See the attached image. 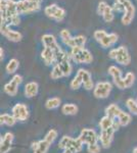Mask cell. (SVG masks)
I'll return each mask as SVG.
<instances>
[{
  "instance_id": "obj_3",
  "label": "cell",
  "mask_w": 137,
  "mask_h": 153,
  "mask_svg": "<svg viewBox=\"0 0 137 153\" xmlns=\"http://www.w3.org/2000/svg\"><path fill=\"white\" fill-rule=\"evenodd\" d=\"M42 0H19L16 2L19 14L36 12L40 9Z\"/></svg>"
},
{
  "instance_id": "obj_21",
  "label": "cell",
  "mask_w": 137,
  "mask_h": 153,
  "mask_svg": "<svg viewBox=\"0 0 137 153\" xmlns=\"http://www.w3.org/2000/svg\"><path fill=\"white\" fill-rule=\"evenodd\" d=\"M86 37L83 35H78L76 37H73V38L70 40V42L67 44V46H69L70 48H74V47H84L86 44Z\"/></svg>"
},
{
  "instance_id": "obj_17",
  "label": "cell",
  "mask_w": 137,
  "mask_h": 153,
  "mask_svg": "<svg viewBox=\"0 0 137 153\" xmlns=\"http://www.w3.org/2000/svg\"><path fill=\"white\" fill-rule=\"evenodd\" d=\"M41 57L43 59L44 63H45L46 65H51L53 62H56L55 53H54V51L50 48L44 47L41 52Z\"/></svg>"
},
{
  "instance_id": "obj_34",
  "label": "cell",
  "mask_w": 137,
  "mask_h": 153,
  "mask_svg": "<svg viewBox=\"0 0 137 153\" xmlns=\"http://www.w3.org/2000/svg\"><path fill=\"white\" fill-rule=\"evenodd\" d=\"M126 106L132 114L137 115V100H134L133 98H129L126 100Z\"/></svg>"
},
{
  "instance_id": "obj_2",
  "label": "cell",
  "mask_w": 137,
  "mask_h": 153,
  "mask_svg": "<svg viewBox=\"0 0 137 153\" xmlns=\"http://www.w3.org/2000/svg\"><path fill=\"white\" fill-rule=\"evenodd\" d=\"M71 57L76 63H85L89 65L93 60V56L90 51L85 47H74L71 48Z\"/></svg>"
},
{
  "instance_id": "obj_11",
  "label": "cell",
  "mask_w": 137,
  "mask_h": 153,
  "mask_svg": "<svg viewBox=\"0 0 137 153\" xmlns=\"http://www.w3.org/2000/svg\"><path fill=\"white\" fill-rule=\"evenodd\" d=\"M109 74L112 76L114 81V84L117 88L121 89H126L125 82H124V78L122 76V71L119 68H117L116 65H111L109 68Z\"/></svg>"
},
{
  "instance_id": "obj_36",
  "label": "cell",
  "mask_w": 137,
  "mask_h": 153,
  "mask_svg": "<svg viewBox=\"0 0 137 153\" xmlns=\"http://www.w3.org/2000/svg\"><path fill=\"white\" fill-rule=\"evenodd\" d=\"M57 136H58L57 131L54 130V129H51V130H49L48 132H47V134L45 135V138H44V139H45L46 141L49 143V144H52V143L56 140Z\"/></svg>"
},
{
  "instance_id": "obj_33",
  "label": "cell",
  "mask_w": 137,
  "mask_h": 153,
  "mask_svg": "<svg viewBox=\"0 0 137 153\" xmlns=\"http://www.w3.org/2000/svg\"><path fill=\"white\" fill-rule=\"evenodd\" d=\"M64 76V74L63 71H61V68H59V65L55 63V65H53V68H52V71L50 73V78L52 80H58V79L63 78Z\"/></svg>"
},
{
  "instance_id": "obj_39",
  "label": "cell",
  "mask_w": 137,
  "mask_h": 153,
  "mask_svg": "<svg viewBox=\"0 0 137 153\" xmlns=\"http://www.w3.org/2000/svg\"><path fill=\"white\" fill-rule=\"evenodd\" d=\"M71 139H72V138L69 137V136H64V137L61 139L59 143H58V148H59V149H63V150L66 149V148L68 147V145H69L70 141H71Z\"/></svg>"
},
{
  "instance_id": "obj_22",
  "label": "cell",
  "mask_w": 137,
  "mask_h": 153,
  "mask_svg": "<svg viewBox=\"0 0 137 153\" xmlns=\"http://www.w3.org/2000/svg\"><path fill=\"white\" fill-rule=\"evenodd\" d=\"M122 109L120 107H119L118 104H109L108 107L106 108V110H104V112H106V115H108V117H112V118H117L119 117V114L121 113Z\"/></svg>"
},
{
  "instance_id": "obj_43",
  "label": "cell",
  "mask_w": 137,
  "mask_h": 153,
  "mask_svg": "<svg viewBox=\"0 0 137 153\" xmlns=\"http://www.w3.org/2000/svg\"><path fill=\"white\" fill-rule=\"evenodd\" d=\"M3 58H4V51H3V49L2 48H0V60H3Z\"/></svg>"
},
{
  "instance_id": "obj_32",
  "label": "cell",
  "mask_w": 137,
  "mask_h": 153,
  "mask_svg": "<svg viewBox=\"0 0 137 153\" xmlns=\"http://www.w3.org/2000/svg\"><path fill=\"white\" fill-rule=\"evenodd\" d=\"M82 85H83V80H82L81 76L79 74H77L74 76L73 80L71 81V83H70V87H71L72 90H78Z\"/></svg>"
},
{
  "instance_id": "obj_6",
  "label": "cell",
  "mask_w": 137,
  "mask_h": 153,
  "mask_svg": "<svg viewBox=\"0 0 137 153\" xmlns=\"http://www.w3.org/2000/svg\"><path fill=\"white\" fill-rule=\"evenodd\" d=\"M113 90V85L109 82H98L93 89V96L98 99L108 98Z\"/></svg>"
},
{
  "instance_id": "obj_8",
  "label": "cell",
  "mask_w": 137,
  "mask_h": 153,
  "mask_svg": "<svg viewBox=\"0 0 137 153\" xmlns=\"http://www.w3.org/2000/svg\"><path fill=\"white\" fill-rule=\"evenodd\" d=\"M23 82V76L21 75H14L8 83L4 85V92L9 96H16L17 94L19 86Z\"/></svg>"
},
{
  "instance_id": "obj_4",
  "label": "cell",
  "mask_w": 137,
  "mask_h": 153,
  "mask_svg": "<svg viewBox=\"0 0 137 153\" xmlns=\"http://www.w3.org/2000/svg\"><path fill=\"white\" fill-rule=\"evenodd\" d=\"M116 2H119L124 6V14L122 16V24L124 26H128L132 23L134 19V14H135V6L130 0H116Z\"/></svg>"
},
{
  "instance_id": "obj_12",
  "label": "cell",
  "mask_w": 137,
  "mask_h": 153,
  "mask_svg": "<svg viewBox=\"0 0 137 153\" xmlns=\"http://www.w3.org/2000/svg\"><path fill=\"white\" fill-rule=\"evenodd\" d=\"M115 132H116V130H115L113 127L109 128L108 130H104V131H101L100 132V134H99V141H100L101 146L103 148L111 147Z\"/></svg>"
},
{
  "instance_id": "obj_20",
  "label": "cell",
  "mask_w": 137,
  "mask_h": 153,
  "mask_svg": "<svg viewBox=\"0 0 137 153\" xmlns=\"http://www.w3.org/2000/svg\"><path fill=\"white\" fill-rule=\"evenodd\" d=\"M118 39H119V36L117 35L116 33H111L104 37L103 40L99 42V44L103 46V48H109V47H111V46L115 45V44L117 43V41H118Z\"/></svg>"
},
{
  "instance_id": "obj_35",
  "label": "cell",
  "mask_w": 137,
  "mask_h": 153,
  "mask_svg": "<svg viewBox=\"0 0 137 153\" xmlns=\"http://www.w3.org/2000/svg\"><path fill=\"white\" fill-rule=\"evenodd\" d=\"M124 82H125L126 89L131 88L133 86L134 82H135V75L133 73H131V71H128L126 74L125 78H124Z\"/></svg>"
},
{
  "instance_id": "obj_23",
  "label": "cell",
  "mask_w": 137,
  "mask_h": 153,
  "mask_svg": "<svg viewBox=\"0 0 137 153\" xmlns=\"http://www.w3.org/2000/svg\"><path fill=\"white\" fill-rule=\"evenodd\" d=\"M61 112L64 115H75L78 112V106L74 103H66L61 106Z\"/></svg>"
},
{
  "instance_id": "obj_40",
  "label": "cell",
  "mask_w": 137,
  "mask_h": 153,
  "mask_svg": "<svg viewBox=\"0 0 137 153\" xmlns=\"http://www.w3.org/2000/svg\"><path fill=\"white\" fill-rule=\"evenodd\" d=\"M87 151L88 153H99L100 152V146L98 144H92L87 146Z\"/></svg>"
},
{
  "instance_id": "obj_25",
  "label": "cell",
  "mask_w": 137,
  "mask_h": 153,
  "mask_svg": "<svg viewBox=\"0 0 137 153\" xmlns=\"http://www.w3.org/2000/svg\"><path fill=\"white\" fill-rule=\"evenodd\" d=\"M55 53V61L56 63H61L63 61H66V60H71V54L68 53L67 51L63 50L61 48L57 49L56 51H54Z\"/></svg>"
},
{
  "instance_id": "obj_37",
  "label": "cell",
  "mask_w": 137,
  "mask_h": 153,
  "mask_svg": "<svg viewBox=\"0 0 137 153\" xmlns=\"http://www.w3.org/2000/svg\"><path fill=\"white\" fill-rule=\"evenodd\" d=\"M61 41L64 42V44H68L69 42H70V40H71L73 37H72V35H71V33H70V31L69 30H67V29H64V30H61Z\"/></svg>"
},
{
  "instance_id": "obj_42",
  "label": "cell",
  "mask_w": 137,
  "mask_h": 153,
  "mask_svg": "<svg viewBox=\"0 0 137 153\" xmlns=\"http://www.w3.org/2000/svg\"><path fill=\"white\" fill-rule=\"evenodd\" d=\"M113 9L114 11H117V12H123L125 11V9H124V6L122 5L121 3H119V2H115V4L113 5Z\"/></svg>"
},
{
  "instance_id": "obj_38",
  "label": "cell",
  "mask_w": 137,
  "mask_h": 153,
  "mask_svg": "<svg viewBox=\"0 0 137 153\" xmlns=\"http://www.w3.org/2000/svg\"><path fill=\"white\" fill-rule=\"evenodd\" d=\"M106 35H108V33H106L104 30H96V31L93 33V38L99 43V42L103 40Z\"/></svg>"
},
{
  "instance_id": "obj_7",
  "label": "cell",
  "mask_w": 137,
  "mask_h": 153,
  "mask_svg": "<svg viewBox=\"0 0 137 153\" xmlns=\"http://www.w3.org/2000/svg\"><path fill=\"white\" fill-rule=\"evenodd\" d=\"M79 139L83 142V144L85 145H92L96 144L99 141V135H97V133L92 129H82L80 135H79Z\"/></svg>"
},
{
  "instance_id": "obj_5",
  "label": "cell",
  "mask_w": 137,
  "mask_h": 153,
  "mask_svg": "<svg viewBox=\"0 0 137 153\" xmlns=\"http://www.w3.org/2000/svg\"><path fill=\"white\" fill-rule=\"evenodd\" d=\"M44 13L48 18L54 19L56 22L64 21V16H66V10L63 7L57 5V4H50V5L46 6L44 8Z\"/></svg>"
},
{
  "instance_id": "obj_45",
  "label": "cell",
  "mask_w": 137,
  "mask_h": 153,
  "mask_svg": "<svg viewBox=\"0 0 137 153\" xmlns=\"http://www.w3.org/2000/svg\"><path fill=\"white\" fill-rule=\"evenodd\" d=\"M63 153H67V152H66V151H64V152H63Z\"/></svg>"
},
{
  "instance_id": "obj_30",
  "label": "cell",
  "mask_w": 137,
  "mask_h": 153,
  "mask_svg": "<svg viewBox=\"0 0 137 153\" xmlns=\"http://www.w3.org/2000/svg\"><path fill=\"white\" fill-rule=\"evenodd\" d=\"M61 103V98L58 97H52V98H49V99L46 100L45 102V107L47 109L51 110V109H55V108L58 107Z\"/></svg>"
},
{
  "instance_id": "obj_27",
  "label": "cell",
  "mask_w": 137,
  "mask_h": 153,
  "mask_svg": "<svg viewBox=\"0 0 137 153\" xmlns=\"http://www.w3.org/2000/svg\"><path fill=\"white\" fill-rule=\"evenodd\" d=\"M115 123V118H112L108 117V115H104L103 117H101V120H99V128H100L101 131H104V130H108L109 128L113 127Z\"/></svg>"
},
{
  "instance_id": "obj_28",
  "label": "cell",
  "mask_w": 137,
  "mask_h": 153,
  "mask_svg": "<svg viewBox=\"0 0 137 153\" xmlns=\"http://www.w3.org/2000/svg\"><path fill=\"white\" fill-rule=\"evenodd\" d=\"M19 66V60H17L16 58H11L10 60L7 62V65L5 66V70L7 71V74H10V75H12V74H14L17 71Z\"/></svg>"
},
{
  "instance_id": "obj_29",
  "label": "cell",
  "mask_w": 137,
  "mask_h": 153,
  "mask_svg": "<svg viewBox=\"0 0 137 153\" xmlns=\"http://www.w3.org/2000/svg\"><path fill=\"white\" fill-rule=\"evenodd\" d=\"M57 65H59V68H61V71H63L64 76H71L72 71H73V66H72L71 62H70V60L63 61V62L57 63Z\"/></svg>"
},
{
  "instance_id": "obj_24",
  "label": "cell",
  "mask_w": 137,
  "mask_h": 153,
  "mask_svg": "<svg viewBox=\"0 0 137 153\" xmlns=\"http://www.w3.org/2000/svg\"><path fill=\"white\" fill-rule=\"evenodd\" d=\"M17 120L14 118V117L12 114H8V113H2L0 115V124L1 125H5L8 127H12V126L16 125V123Z\"/></svg>"
},
{
  "instance_id": "obj_26",
  "label": "cell",
  "mask_w": 137,
  "mask_h": 153,
  "mask_svg": "<svg viewBox=\"0 0 137 153\" xmlns=\"http://www.w3.org/2000/svg\"><path fill=\"white\" fill-rule=\"evenodd\" d=\"M117 120H118V122L121 127H126V126H128L131 123L132 117H131L130 113L125 112L124 110H122L121 113L119 114V117H117Z\"/></svg>"
},
{
  "instance_id": "obj_19",
  "label": "cell",
  "mask_w": 137,
  "mask_h": 153,
  "mask_svg": "<svg viewBox=\"0 0 137 153\" xmlns=\"http://www.w3.org/2000/svg\"><path fill=\"white\" fill-rule=\"evenodd\" d=\"M83 145H84L83 142H82L79 138H77V139H73V138H72L68 147L64 150L69 151L70 153H79L83 149Z\"/></svg>"
},
{
  "instance_id": "obj_44",
  "label": "cell",
  "mask_w": 137,
  "mask_h": 153,
  "mask_svg": "<svg viewBox=\"0 0 137 153\" xmlns=\"http://www.w3.org/2000/svg\"><path fill=\"white\" fill-rule=\"evenodd\" d=\"M133 153H137V147H135V148L133 149Z\"/></svg>"
},
{
  "instance_id": "obj_13",
  "label": "cell",
  "mask_w": 137,
  "mask_h": 153,
  "mask_svg": "<svg viewBox=\"0 0 137 153\" xmlns=\"http://www.w3.org/2000/svg\"><path fill=\"white\" fill-rule=\"evenodd\" d=\"M14 136L12 133L7 132L0 140V152L1 153H8L11 149V145L13 142Z\"/></svg>"
},
{
  "instance_id": "obj_10",
  "label": "cell",
  "mask_w": 137,
  "mask_h": 153,
  "mask_svg": "<svg viewBox=\"0 0 137 153\" xmlns=\"http://www.w3.org/2000/svg\"><path fill=\"white\" fill-rule=\"evenodd\" d=\"M0 32H1V34L5 37L7 40H9L11 42H19L23 39V35H22L19 32L13 31V30L9 29V27L4 23H1Z\"/></svg>"
},
{
  "instance_id": "obj_14",
  "label": "cell",
  "mask_w": 137,
  "mask_h": 153,
  "mask_svg": "<svg viewBox=\"0 0 137 153\" xmlns=\"http://www.w3.org/2000/svg\"><path fill=\"white\" fill-rule=\"evenodd\" d=\"M77 74H79V75L81 76L82 80H83L84 89H86V90H92V89H94L95 86H94V83H93V81H92L91 75L88 71L84 70V68H80V70L77 71Z\"/></svg>"
},
{
  "instance_id": "obj_16",
  "label": "cell",
  "mask_w": 137,
  "mask_h": 153,
  "mask_svg": "<svg viewBox=\"0 0 137 153\" xmlns=\"http://www.w3.org/2000/svg\"><path fill=\"white\" fill-rule=\"evenodd\" d=\"M50 145L45 139H42L40 141H36L32 143V150L33 153H47L50 148Z\"/></svg>"
},
{
  "instance_id": "obj_31",
  "label": "cell",
  "mask_w": 137,
  "mask_h": 153,
  "mask_svg": "<svg viewBox=\"0 0 137 153\" xmlns=\"http://www.w3.org/2000/svg\"><path fill=\"white\" fill-rule=\"evenodd\" d=\"M103 18L104 19V22L106 23H112L115 19V14H114V9H113V6H109L108 5L104 10L103 14Z\"/></svg>"
},
{
  "instance_id": "obj_1",
  "label": "cell",
  "mask_w": 137,
  "mask_h": 153,
  "mask_svg": "<svg viewBox=\"0 0 137 153\" xmlns=\"http://www.w3.org/2000/svg\"><path fill=\"white\" fill-rule=\"evenodd\" d=\"M109 57L114 59L115 61H117V63L122 65H129L131 63V56L125 46L112 49L109 52Z\"/></svg>"
},
{
  "instance_id": "obj_18",
  "label": "cell",
  "mask_w": 137,
  "mask_h": 153,
  "mask_svg": "<svg viewBox=\"0 0 137 153\" xmlns=\"http://www.w3.org/2000/svg\"><path fill=\"white\" fill-rule=\"evenodd\" d=\"M38 91H39V86L38 83L36 82H29L25 85V96L27 98H33L35 97L37 94H38Z\"/></svg>"
},
{
  "instance_id": "obj_15",
  "label": "cell",
  "mask_w": 137,
  "mask_h": 153,
  "mask_svg": "<svg viewBox=\"0 0 137 153\" xmlns=\"http://www.w3.org/2000/svg\"><path fill=\"white\" fill-rule=\"evenodd\" d=\"M42 43H43L44 47L50 48L53 51H56L57 49L61 48L58 43H57L55 37L51 35V34H45V35L42 36Z\"/></svg>"
},
{
  "instance_id": "obj_9",
  "label": "cell",
  "mask_w": 137,
  "mask_h": 153,
  "mask_svg": "<svg viewBox=\"0 0 137 153\" xmlns=\"http://www.w3.org/2000/svg\"><path fill=\"white\" fill-rule=\"evenodd\" d=\"M11 112H12L11 114L13 115L17 122H24V120H26L29 117L28 107L24 103H16L12 107Z\"/></svg>"
},
{
  "instance_id": "obj_41",
  "label": "cell",
  "mask_w": 137,
  "mask_h": 153,
  "mask_svg": "<svg viewBox=\"0 0 137 153\" xmlns=\"http://www.w3.org/2000/svg\"><path fill=\"white\" fill-rule=\"evenodd\" d=\"M109 4L106 3V1H100L98 3V6H97V13L99 14V16H103V12L104 10H106V6H108Z\"/></svg>"
}]
</instances>
